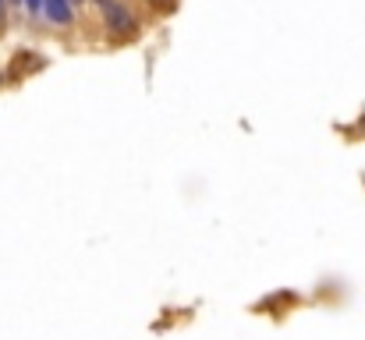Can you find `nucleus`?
Masks as SVG:
<instances>
[{"label": "nucleus", "instance_id": "nucleus-2", "mask_svg": "<svg viewBox=\"0 0 365 340\" xmlns=\"http://www.w3.org/2000/svg\"><path fill=\"white\" fill-rule=\"evenodd\" d=\"M43 11L53 25H71L75 21V8L71 0H43Z\"/></svg>", "mask_w": 365, "mask_h": 340}, {"label": "nucleus", "instance_id": "nucleus-4", "mask_svg": "<svg viewBox=\"0 0 365 340\" xmlns=\"http://www.w3.org/2000/svg\"><path fill=\"white\" fill-rule=\"evenodd\" d=\"M25 8L28 11H43V0H25Z\"/></svg>", "mask_w": 365, "mask_h": 340}, {"label": "nucleus", "instance_id": "nucleus-1", "mask_svg": "<svg viewBox=\"0 0 365 340\" xmlns=\"http://www.w3.org/2000/svg\"><path fill=\"white\" fill-rule=\"evenodd\" d=\"M103 4V18H107V28H110V36L117 39H132L135 36V18H132V11L125 8V4H117V0H100Z\"/></svg>", "mask_w": 365, "mask_h": 340}, {"label": "nucleus", "instance_id": "nucleus-5", "mask_svg": "<svg viewBox=\"0 0 365 340\" xmlns=\"http://www.w3.org/2000/svg\"><path fill=\"white\" fill-rule=\"evenodd\" d=\"M4 21H8V4L0 0V28H4Z\"/></svg>", "mask_w": 365, "mask_h": 340}, {"label": "nucleus", "instance_id": "nucleus-3", "mask_svg": "<svg viewBox=\"0 0 365 340\" xmlns=\"http://www.w3.org/2000/svg\"><path fill=\"white\" fill-rule=\"evenodd\" d=\"M36 68H43L39 53H18V57H15V64L8 68V78H11V82H21L28 71H36Z\"/></svg>", "mask_w": 365, "mask_h": 340}, {"label": "nucleus", "instance_id": "nucleus-6", "mask_svg": "<svg viewBox=\"0 0 365 340\" xmlns=\"http://www.w3.org/2000/svg\"><path fill=\"white\" fill-rule=\"evenodd\" d=\"M0 82H4V78H0Z\"/></svg>", "mask_w": 365, "mask_h": 340}]
</instances>
